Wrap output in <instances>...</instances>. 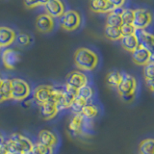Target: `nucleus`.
<instances>
[{"label": "nucleus", "mask_w": 154, "mask_h": 154, "mask_svg": "<svg viewBox=\"0 0 154 154\" xmlns=\"http://www.w3.org/2000/svg\"><path fill=\"white\" fill-rule=\"evenodd\" d=\"M99 58L97 54L90 48L81 47L74 53V64L83 71L94 70L98 65Z\"/></svg>", "instance_id": "1"}, {"label": "nucleus", "mask_w": 154, "mask_h": 154, "mask_svg": "<svg viewBox=\"0 0 154 154\" xmlns=\"http://www.w3.org/2000/svg\"><path fill=\"white\" fill-rule=\"evenodd\" d=\"M34 143L27 137L19 133H13L4 143L5 150L14 154H23L33 147Z\"/></svg>", "instance_id": "2"}, {"label": "nucleus", "mask_w": 154, "mask_h": 154, "mask_svg": "<svg viewBox=\"0 0 154 154\" xmlns=\"http://www.w3.org/2000/svg\"><path fill=\"white\" fill-rule=\"evenodd\" d=\"M60 18V25L61 27L66 31H75L78 29L81 25L82 17L79 12L75 11V10H69L66 11Z\"/></svg>", "instance_id": "3"}, {"label": "nucleus", "mask_w": 154, "mask_h": 154, "mask_svg": "<svg viewBox=\"0 0 154 154\" xmlns=\"http://www.w3.org/2000/svg\"><path fill=\"white\" fill-rule=\"evenodd\" d=\"M12 83V99L17 101H23L29 97L31 94V88L25 80L20 78L11 79Z\"/></svg>", "instance_id": "4"}, {"label": "nucleus", "mask_w": 154, "mask_h": 154, "mask_svg": "<svg viewBox=\"0 0 154 154\" xmlns=\"http://www.w3.org/2000/svg\"><path fill=\"white\" fill-rule=\"evenodd\" d=\"M153 21V17L151 12L147 9L140 8L134 10V19L133 26L136 29H146Z\"/></svg>", "instance_id": "5"}, {"label": "nucleus", "mask_w": 154, "mask_h": 154, "mask_svg": "<svg viewBox=\"0 0 154 154\" xmlns=\"http://www.w3.org/2000/svg\"><path fill=\"white\" fill-rule=\"evenodd\" d=\"M118 93L119 95H124L132 93H136L137 90V80L135 77L128 73H122V80H120L119 86L117 87Z\"/></svg>", "instance_id": "6"}, {"label": "nucleus", "mask_w": 154, "mask_h": 154, "mask_svg": "<svg viewBox=\"0 0 154 154\" xmlns=\"http://www.w3.org/2000/svg\"><path fill=\"white\" fill-rule=\"evenodd\" d=\"M76 97H77V89H74L72 87L66 85L64 94H63L62 98L56 102V107L58 111L60 112L62 110L69 109Z\"/></svg>", "instance_id": "7"}, {"label": "nucleus", "mask_w": 154, "mask_h": 154, "mask_svg": "<svg viewBox=\"0 0 154 154\" xmlns=\"http://www.w3.org/2000/svg\"><path fill=\"white\" fill-rule=\"evenodd\" d=\"M135 35L137 37L139 46L146 49L149 53L154 52V35L144 29H136Z\"/></svg>", "instance_id": "8"}, {"label": "nucleus", "mask_w": 154, "mask_h": 154, "mask_svg": "<svg viewBox=\"0 0 154 154\" xmlns=\"http://www.w3.org/2000/svg\"><path fill=\"white\" fill-rule=\"evenodd\" d=\"M89 83V78L85 73L82 71L73 70L69 72L66 75V85L72 87V88L78 90L81 87H83Z\"/></svg>", "instance_id": "9"}, {"label": "nucleus", "mask_w": 154, "mask_h": 154, "mask_svg": "<svg viewBox=\"0 0 154 154\" xmlns=\"http://www.w3.org/2000/svg\"><path fill=\"white\" fill-rule=\"evenodd\" d=\"M1 60L3 63V66L6 67L7 69H16L17 64L20 62L21 56L20 54L14 49L11 48H7L5 49L1 54Z\"/></svg>", "instance_id": "10"}, {"label": "nucleus", "mask_w": 154, "mask_h": 154, "mask_svg": "<svg viewBox=\"0 0 154 154\" xmlns=\"http://www.w3.org/2000/svg\"><path fill=\"white\" fill-rule=\"evenodd\" d=\"M52 91H53V86H50V85L38 86L37 88L34 90L33 98L38 105L48 102V101H51Z\"/></svg>", "instance_id": "11"}, {"label": "nucleus", "mask_w": 154, "mask_h": 154, "mask_svg": "<svg viewBox=\"0 0 154 154\" xmlns=\"http://www.w3.org/2000/svg\"><path fill=\"white\" fill-rule=\"evenodd\" d=\"M55 26L54 18L47 14H38L36 19V29L41 33H49Z\"/></svg>", "instance_id": "12"}, {"label": "nucleus", "mask_w": 154, "mask_h": 154, "mask_svg": "<svg viewBox=\"0 0 154 154\" xmlns=\"http://www.w3.org/2000/svg\"><path fill=\"white\" fill-rule=\"evenodd\" d=\"M43 7L46 14L53 18H59L66 12V6L62 0H49Z\"/></svg>", "instance_id": "13"}, {"label": "nucleus", "mask_w": 154, "mask_h": 154, "mask_svg": "<svg viewBox=\"0 0 154 154\" xmlns=\"http://www.w3.org/2000/svg\"><path fill=\"white\" fill-rule=\"evenodd\" d=\"M89 5L91 11L97 14H109L115 9L108 0H90Z\"/></svg>", "instance_id": "14"}, {"label": "nucleus", "mask_w": 154, "mask_h": 154, "mask_svg": "<svg viewBox=\"0 0 154 154\" xmlns=\"http://www.w3.org/2000/svg\"><path fill=\"white\" fill-rule=\"evenodd\" d=\"M16 32L7 26H0V47H7L16 41Z\"/></svg>", "instance_id": "15"}, {"label": "nucleus", "mask_w": 154, "mask_h": 154, "mask_svg": "<svg viewBox=\"0 0 154 154\" xmlns=\"http://www.w3.org/2000/svg\"><path fill=\"white\" fill-rule=\"evenodd\" d=\"M40 113H41V117L43 119L49 120L52 119L53 118H55L56 115L59 113V111H58L56 107L55 102L48 101V102L42 103L40 105Z\"/></svg>", "instance_id": "16"}, {"label": "nucleus", "mask_w": 154, "mask_h": 154, "mask_svg": "<svg viewBox=\"0 0 154 154\" xmlns=\"http://www.w3.org/2000/svg\"><path fill=\"white\" fill-rule=\"evenodd\" d=\"M38 143L46 146H54L58 143V139L56 135L49 131V130L43 129L41 130L38 135Z\"/></svg>", "instance_id": "17"}, {"label": "nucleus", "mask_w": 154, "mask_h": 154, "mask_svg": "<svg viewBox=\"0 0 154 154\" xmlns=\"http://www.w3.org/2000/svg\"><path fill=\"white\" fill-rule=\"evenodd\" d=\"M85 118L81 114H76L72 117L69 122V130L73 135H78L83 132Z\"/></svg>", "instance_id": "18"}, {"label": "nucleus", "mask_w": 154, "mask_h": 154, "mask_svg": "<svg viewBox=\"0 0 154 154\" xmlns=\"http://www.w3.org/2000/svg\"><path fill=\"white\" fill-rule=\"evenodd\" d=\"M131 54L133 62L138 66H144L149 62V55H150V53L141 46H138Z\"/></svg>", "instance_id": "19"}, {"label": "nucleus", "mask_w": 154, "mask_h": 154, "mask_svg": "<svg viewBox=\"0 0 154 154\" xmlns=\"http://www.w3.org/2000/svg\"><path fill=\"white\" fill-rule=\"evenodd\" d=\"M123 11L122 7H119V8H115L111 13L107 14V17H106V25L108 26H114V27H120L122 24V14Z\"/></svg>", "instance_id": "20"}, {"label": "nucleus", "mask_w": 154, "mask_h": 154, "mask_svg": "<svg viewBox=\"0 0 154 154\" xmlns=\"http://www.w3.org/2000/svg\"><path fill=\"white\" fill-rule=\"evenodd\" d=\"M119 41H120V43H122V46L123 47V49L131 53L139 46V42L135 34L129 35V36H123Z\"/></svg>", "instance_id": "21"}, {"label": "nucleus", "mask_w": 154, "mask_h": 154, "mask_svg": "<svg viewBox=\"0 0 154 154\" xmlns=\"http://www.w3.org/2000/svg\"><path fill=\"white\" fill-rule=\"evenodd\" d=\"M104 35L110 41H119L122 38L119 27L106 25L104 29Z\"/></svg>", "instance_id": "22"}, {"label": "nucleus", "mask_w": 154, "mask_h": 154, "mask_svg": "<svg viewBox=\"0 0 154 154\" xmlns=\"http://www.w3.org/2000/svg\"><path fill=\"white\" fill-rule=\"evenodd\" d=\"M98 113H99V109L97 106L88 103L83 108V110H82L81 115L83 116L86 119H93L98 115Z\"/></svg>", "instance_id": "23"}, {"label": "nucleus", "mask_w": 154, "mask_h": 154, "mask_svg": "<svg viewBox=\"0 0 154 154\" xmlns=\"http://www.w3.org/2000/svg\"><path fill=\"white\" fill-rule=\"evenodd\" d=\"M94 94V89L91 88L89 84L81 87V88H79L78 90H77V96H78V97H81L82 99L86 100L87 102H89V101L93 98Z\"/></svg>", "instance_id": "24"}, {"label": "nucleus", "mask_w": 154, "mask_h": 154, "mask_svg": "<svg viewBox=\"0 0 154 154\" xmlns=\"http://www.w3.org/2000/svg\"><path fill=\"white\" fill-rule=\"evenodd\" d=\"M140 154H154V139H146L139 146Z\"/></svg>", "instance_id": "25"}, {"label": "nucleus", "mask_w": 154, "mask_h": 154, "mask_svg": "<svg viewBox=\"0 0 154 154\" xmlns=\"http://www.w3.org/2000/svg\"><path fill=\"white\" fill-rule=\"evenodd\" d=\"M122 73H120L119 71L117 70H113L108 73L107 77H106V82H107V84L110 87L117 89L120 80H122Z\"/></svg>", "instance_id": "26"}, {"label": "nucleus", "mask_w": 154, "mask_h": 154, "mask_svg": "<svg viewBox=\"0 0 154 154\" xmlns=\"http://www.w3.org/2000/svg\"><path fill=\"white\" fill-rule=\"evenodd\" d=\"M0 93L3 94L6 100L12 99V83H11V79H3V83L1 85V88H0Z\"/></svg>", "instance_id": "27"}, {"label": "nucleus", "mask_w": 154, "mask_h": 154, "mask_svg": "<svg viewBox=\"0 0 154 154\" xmlns=\"http://www.w3.org/2000/svg\"><path fill=\"white\" fill-rule=\"evenodd\" d=\"M87 104H88V102H87L86 100L82 99L81 97H78V96H77V97L74 99L73 102H72V104L70 105L69 109H71L72 113H73L74 115L81 114L82 110H83V108L85 107Z\"/></svg>", "instance_id": "28"}, {"label": "nucleus", "mask_w": 154, "mask_h": 154, "mask_svg": "<svg viewBox=\"0 0 154 154\" xmlns=\"http://www.w3.org/2000/svg\"><path fill=\"white\" fill-rule=\"evenodd\" d=\"M122 24H132L134 19V10L132 9H123L120 14Z\"/></svg>", "instance_id": "29"}, {"label": "nucleus", "mask_w": 154, "mask_h": 154, "mask_svg": "<svg viewBox=\"0 0 154 154\" xmlns=\"http://www.w3.org/2000/svg\"><path fill=\"white\" fill-rule=\"evenodd\" d=\"M31 41H32V38L30 35H28V34H25V33H20L16 37V41L14 42H17V45L20 46H28L30 45Z\"/></svg>", "instance_id": "30"}, {"label": "nucleus", "mask_w": 154, "mask_h": 154, "mask_svg": "<svg viewBox=\"0 0 154 154\" xmlns=\"http://www.w3.org/2000/svg\"><path fill=\"white\" fill-rule=\"evenodd\" d=\"M143 75L146 79H150L154 77V63H147L143 66Z\"/></svg>", "instance_id": "31"}, {"label": "nucleus", "mask_w": 154, "mask_h": 154, "mask_svg": "<svg viewBox=\"0 0 154 154\" xmlns=\"http://www.w3.org/2000/svg\"><path fill=\"white\" fill-rule=\"evenodd\" d=\"M120 28V32H122V35L123 36H129V35H133L136 32V28L133 26V24H122Z\"/></svg>", "instance_id": "32"}, {"label": "nucleus", "mask_w": 154, "mask_h": 154, "mask_svg": "<svg viewBox=\"0 0 154 154\" xmlns=\"http://www.w3.org/2000/svg\"><path fill=\"white\" fill-rule=\"evenodd\" d=\"M24 6L28 9H34L38 6H40L38 4V0H23Z\"/></svg>", "instance_id": "33"}, {"label": "nucleus", "mask_w": 154, "mask_h": 154, "mask_svg": "<svg viewBox=\"0 0 154 154\" xmlns=\"http://www.w3.org/2000/svg\"><path fill=\"white\" fill-rule=\"evenodd\" d=\"M38 144V148L41 149V151L42 154H53V147L52 146H42V144L41 143H37Z\"/></svg>", "instance_id": "34"}, {"label": "nucleus", "mask_w": 154, "mask_h": 154, "mask_svg": "<svg viewBox=\"0 0 154 154\" xmlns=\"http://www.w3.org/2000/svg\"><path fill=\"white\" fill-rule=\"evenodd\" d=\"M135 96H136V93H132V94H128L122 95L120 97H122V99L124 101V102L130 103V102H132V101L135 99Z\"/></svg>", "instance_id": "35"}, {"label": "nucleus", "mask_w": 154, "mask_h": 154, "mask_svg": "<svg viewBox=\"0 0 154 154\" xmlns=\"http://www.w3.org/2000/svg\"><path fill=\"white\" fill-rule=\"evenodd\" d=\"M23 154H42V151H41V149L38 148V144L35 143V144L33 146V147L30 149V150H28V151H26V152H24Z\"/></svg>", "instance_id": "36"}, {"label": "nucleus", "mask_w": 154, "mask_h": 154, "mask_svg": "<svg viewBox=\"0 0 154 154\" xmlns=\"http://www.w3.org/2000/svg\"><path fill=\"white\" fill-rule=\"evenodd\" d=\"M108 1L113 5L115 8L122 7L126 0H108Z\"/></svg>", "instance_id": "37"}, {"label": "nucleus", "mask_w": 154, "mask_h": 154, "mask_svg": "<svg viewBox=\"0 0 154 154\" xmlns=\"http://www.w3.org/2000/svg\"><path fill=\"white\" fill-rule=\"evenodd\" d=\"M146 82L147 88L154 93V77L153 78H150V79H146Z\"/></svg>", "instance_id": "38"}, {"label": "nucleus", "mask_w": 154, "mask_h": 154, "mask_svg": "<svg viewBox=\"0 0 154 154\" xmlns=\"http://www.w3.org/2000/svg\"><path fill=\"white\" fill-rule=\"evenodd\" d=\"M48 1L49 0H38V4H40V6H45Z\"/></svg>", "instance_id": "39"}, {"label": "nucleus", "mask_w": 154, "mask_h": 154, "mask_svg": "<svg viewBox=\"0 0 154 154\" xmlns=\"http://www.w3.org/2000/svg\"><path fill=\"white\" fill-rule=\"evenodd\" d=\"M148 63H154V52L150 53V55H149V62Z\"/></svg>", "instance_id": "40"}, {"label": "nucleus", "mask_w": 154, "mask_h": 154, "mask_svg": "<svg viewBox=\"0 0 154 154\" xmlns=\"http://www.w3.org/2000/svg\"><path fill=\"white\" fill-rule=\"evenodd\" d=\"M5 101H7L6 99H5V97L3 96V94L0 93V103H3V102H5Z\"/></svg>", "instance_id": "41"}, {"label": "nucleus", "mask_w": 154, "mask_h": 154, "mask_svg": "<svg viewBox=\"0 0 154 154\" xmlns=\"http://www.w3.org/2000/svg\"><path fill=\"white\" fill-rule=\"evenodd\" d=\"M4 149V143H0V152Z\"/></svg>", "instance_id": "42"}, {"label": "nucleus", "mask_w": 154, "mask_h": 154, "mask_svg": "<svg viewBox=\"0 0 154 154\" xmlns=\"http://www.w3.org/2000/svg\"><path fill=\"white\" fill-rule=\"evenodd\" d=\"M5 142H4V139H3V137L0 135V143H4Z\"/></svg>", "instance_id": "43"}, {"label": "nucleus", "mask_w": 154, "mask_h": 154, "mask_svg": "<svg viewBox=\"0 0 154 154\" xmlns=\"http://www.w3.org/2000/svg\"><path fill=\"white\" fill-rule=\"evenodd\" d=\"M2 83H3V78H1V77H0V88H1Z\"/></svg>", "instance_id": "44"}, {"label": "nucleus", "mask_w": 154, "mask_h": 154, "mask_svg": "<svg viewBox=\"0 0 154 154\" xmlns=\"http://www.w3.org/2000/svg\"><path fill=\"white\" fill-rule=\"evenodd\" d=\"M4 154H14V153H12V152H10V151H7V150H6Z\"/></svg>", "instance_id": "45"}, {"label": "nucleus", "mask_w": 154, "mask_h": 154, "mask_svg": "<svg viewBox=\"0 0 154 154\" xmlns=\"http://www.w3.org/2000/svg\"><path fill=\"white\" fill-rule=\"evenodd\" d=\"M5 151H6V150H5V148H4L3 150H2L1 152H0V154H4V153H5Z\"/></svg>", "instance_id": "46"}, {"label": "nucleus", "mask_w": 154, "mask_h": 154, "mask_svg": "<svg viewBox=\"0 0 154 154\" xmlns=\"http://www.w3.org/2000/svg\"><path fill=\"white\" fill-rule=\"evenodd\" d=\"M0 56H1V55H0Z\"/></svg>", "instance_id": "47"}]
</instances>
